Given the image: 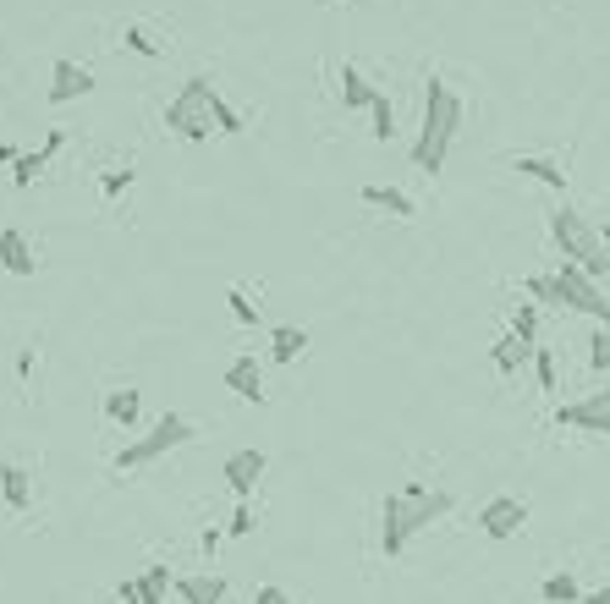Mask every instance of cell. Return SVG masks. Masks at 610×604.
<instances>
[{
	"instance_id": "6da1fadb",
	"label": "cell",
	"mask_w": 610,
	"mask_h": 604,
	"mask_svg": "<svg viewBox=\"0 0 610 604\" xmlns=\"http://www.w3.org/2000/svg\"><path fill=\"white\" fill-rule=\"evenodd\" d=\"M451 511V494L445 489H429L423 478H407L402 489L385 494V522H380V549L396 560L429 522H440Z\"/></svg>"
},
{
	"instance_id": "7a4b0ae2",
	"label": "cell",
	"mask_w": 610,
	"mask_h": 604,
	"mask_svg": "<svg viewBox=\"0 0 610 604\" xmlns=\"http://www.w3.org/2000/svg\"><path fill=\"white\" fill-rule=\"evenodd\" d=\"M456 133H462V100H456V89H451L445 78H429V94H423V127H418V144H413V166H418L423 176H434V171L445 166Z\"/></svg>"
},
{
	"instance_id": "3957f363",
	"label": "cell",
	"mask_w": 610,
	"mask_h": 604,
	"mask_svg": "<svg viewBox=\"0 0 610 604\" xmlns=\"http://www.w3.org/2000/svg\"><path fill=\"white\" fill-rule=\"evenodd\" d=\"M550 237H555V248H561V259L566 264H577V270H588L594 281H605L610 275V253H605V237H599V226L588 220V215H577V209H555L550 215Z\"/></svg>"
},
{
	"instance_id": "277c9868",
	"label": "cell",
	"mask_w": 610,
	"mask_h": 604,
	"mask_svg": "<svg viewBox=\"0 0 610 604\" xmlns=\"http://www.w3.org/2000/svg\"><path fill=\"white\" fill-rule=\"evenodd\" d=\"M210 105H215V89H210V78L199 72V78H188V83L177 89V100L166 105V127H171L182 144H210V133H215Z\"/></svg>"
},
{
	"instance_id": "5b68a950",
	"label": "cell",
	"mask_w": 610,
	"mask_h": 604,
	"mask_svg": "<svg viewBox=\"0 0 610 604\" xmlns=\"http://www.w3.org/2000/svg\"><path fill=\"white\" fill-rule=\"evenodd\" d=\"M199 429H193V418H182V412H166L144 440H133V445H122V456H116V472H138V467H149V461H160V456H171V451H182L188 440H193Z\"/></svg>"
},
{
	"instance_id": "8992f818",
	"label": "cell",
	"mask_w": 610,
	"mask_h": 604,
	"mask_svg": "<svg viewBox=\"0 0 610 604\" xmlns=\"http://www.w3.org/2000/svg\"><path fill=\"white\" fill-rule=\"evenodd\" d=\"M555 281H561V297H566V308L588 314L594 324H610V297H605V286H599L588 270H577V264H566V259H561Z\"/></svg>"
},
{
	"instance_id": "52a82bcc",
	"label": "cell",
	"mask_w": 610,
	"mask_h": 604,
	"mask_svg": "<svg viewBox=\"0 0 610 604\" xmlns=\"http://www.w3.org/2000/svg\"><path fill=\"white\" fill-rule=\"evenodd\" d=\"M522 522H528V500H517V494H495V500H484V511H478V527H484V538H517L522 533Z\"/></svg>"
},
{
	"instance_id": "ba28073f",
	"label": "cell",
	"mask_w": 610,
	"mask_h": 604,
	"mask_svg": "<svg viewBox=\"0 0 610 604\" xmlns=\"http://www.w3.org/2000/svg\"><path fill=\"white\" fill-rule=\"evenodd\" d=\"M555 423L561 429H583V434H610V385L594 390V396H583V401H566L555 412Z\"/></svg>"
},
{
	"instance_id": "9c48e42d",
	"label": "cell",
	"mask_w": 610,
	"mask_h": 604,
	"mask_svg": "<svg viewBox=\"0 0 610 604\" xmlns=\"http://www.w3.org/2000/svg\"><path fill=\"white\" fill-rule=\"evenodd\" d=\"M83 94H94V72L61 56V61L50 67V105H72V100H83Z\"/></svg>"
},
{
	"instance_id": "30bf717a",
	"label": "cell",
	"mask_w": 610,
	"mask_h": 604,
	"mask_svg": "<svg viewBox=\"0 0 610 604\" xmlns=\"http://www.w3.org/2000/svg\"><path fill=\"white\" fill-rule=\"evenodd\" d=\"M221 478L231 483V494H237V500H248V494H253V483L264 478V451H253V445H248V451H231V456H226V467H221Z\"/></svg>"
},
{
	"instance_id": "8fae6325",
	"label": "cell",
	"mask_w": 610,
	"mask_h": 604,
	"mask_svg": "<svg viewBox=\"0 0 610 604\" xmlns=\"http://www.w3.org/2000/svg\"><path fill=\"white\" fill-rule=\"evenodd\" d=\"M61 144H67V133H61V127H50L45 149H34V155H18V166H12V182H18L23 193H29V187L39 182V171H45V166H50V160L61 155Z\"/></svg>"
},
{
	"instance_id": "7c38bea8",
	"label": "cell",
	"mask_w": 610,
	"mask_h": 604,
	"mask_svg": "<svg viewBox=\"0 0 610 604\" xmlns=\"http://www.w3.org/2000/svg\"><path fill=\"white\" fill-rule=\"evenodd\" d=\"M0 264H7L12 275H34L39 270V259H34V248H29V237L18 231V226H7V231H0Z\"/></svg>"
},
{
	"instance_id": "4fadbf2b",
	"label": "cell",
	"mask_w": 610,
	"mask_h": 604,
	"mask_svg": "<svg viewBox=\"0 0 610 604\" xmlns=\"http://www.w3.org/2000/svg\"><path fill=\"white\" fill-rule=\"evenodd\" d=\"M171 588H177V599H182V604H221V599H226V577H215V571L177 577Z\"/></svg>"
},
{
	"instance_id": "5bb4252c",
	"label": "cell",
	"mask_w": 610,
	"mask_h": 604,
	"mask_svg": "<svg viewBox=\"0 0 610 604\" xmlns=\"http://www.w3.org/2000/svg\"><path fill=\"white\" fill-rule=\"evenodd\" d=\"M0 494H7L12 511H29L34 505V478L23 461H0Z\"/></svg>"
},
{
	"instance_id": "9a60e30c",
	"label": "cell",
	"mask_w": 610,
	"mask_h": 604,
	"mask_svg": "<svg viewBox=\"0 0 610 604\" xmlns=\"http://www.w3.org/2000/svg\"><path fill=\"white\" fill-rule=\"evenodd\" d=\"M226 390H231L237 401H264L259 363H253V357H231V363H226Z\"/></svg>"
},
{
	"instance_id": "2e32d148",
	"label": "cell",
	"mask_w": 610,
	"mask_h": 604,
	"mask_svg": "<svg viewBox=\"0 0 610 604\" xmlns=\"http://www.w3.org/2000/svg\"><path fill=\"white\" fill-rule=\"evenodd\" d=\"M511 171H517V176H533V182H544V187H555V193H566V171H561L555 160H544V155H511Z\"/></svg>"
},
{
	"instance_id": "e0dca14e",
	"label": "cell",
	"mask_w": 610,
	"mask_h": 604,
	"mask_svg": "<svg viewBox=\"0 0 610 604\" xmlns=\"http://www.w3.org/2000/svg\"><path fill=\"white\" fill-rule=\"evenodd\" d=\"M374 94H380V89H374V83H369V78L347 61V67H341V111H369V105H374Z\"/></svg>"
},
{
	"instance_id": "ac0fdd59",
	"label": "cell",
	"mask_w": 610,
	"mask_h": 604,
	"mask_svg": "<svg viewBox=\"0 0 610 604\" xmlns=\"http://www.w3.org/2000/svg\"><path fill=\"white\" fill-rule=\"evenodd\" d=\"M363 204H369V209H385V215H396V220H413V215H418V204H413L402 187H380V182L363 187Z\"/></svg>"
},
{
	"instance_id": "d6986e66",
	"label": "cell",
	"mask_w": 610,
	"mask_h": 604,
	"mask_svg": "<svg viewBox=\"0 0 610 604\" xmlns=\"http://www.w3.org/2000/svg\"><path fill=\"white\" fill-rule=\"evenodd\" d=\"M489 357H495V368H500V374L511 379V374H517V368H522V363L533 357V346H528V341H522L517 330H506V335L495 341V352H489Z\"/></svg>"
},
{
	"instance_id": "ffe728a7",
	"label": "cell",
	"mask_w": 610,
	"mask_h": 604,
	"mask_svg": "<svg viewBox=\"0 0 610 604\" xmlns=\"http://www.w3.org/2000/svg\"><path fill=\"white\" fill-rule=\"evenodd\" d=\"M303 346H308V330H303V324H275V330H270V357H275V363H297Z\"/></svg>"
},
{
	"instance_id": "44dd1931",
	"label": "cell",
	"mask_w": 610,
	"mask_h": 604,
	"mask_svg": "<svg viewBox=\"0 0 610 604\" xmlns=\"http://www.w3.org/2000/svg\"><path fill=\"white\" fill-rule=\"evenodd\" d=\"M539 599H544V604H583V588H577L572 571H550V577L539 582Z\"/></svg>"
},
{
	"instance_id": "7402d4cb",
	"label": "cell",
	"mask_w": 610,
	"mask_h": 604,
	"mask_svg": "<svg viewBox=\"0 0 610 604\" xmlns=\"http://www.w3.org/2000/svg\"><path fill=\"white\" fill-rule=\"evenodd\" d=\"M133 582H138V604H166V588H171L177 577H171L166 566H144Z\"/></svg>"
},
{
	"instance_id": "603a6c76",
	"label": "cell",
	"mask_w": 610,
	"mask_h": 604,
	"mask_svg": "<svg viewBox=\"0 0 610 604\" xmlns=\"http://www.w3.org/2000/svg\"><path fill=\"white\" fill-rule=\"evenodd\" d=\"M138 407H144V396H138V390H111V396H105V418H111V423H122V429H133V423H138Z\"/></svg>"
},
{
	"instance_id": "cb8c5ba5",
	"label": "cell",
	"mask_w": 610,
	"mask_h": 604,
	"mask_svg": "<svg viewBox=\"0 0 610 604\" xmlns=\"http://www.w3.org/2000/svg\"><path fill=\"white\" fill-rule=\"evenodd\" d=\"M127 187H133V166H105V171H100V193H105V204H116Z\"/></svg>"
},
{
	"instance_id": "d4e9b609",
	"label": "cell",
	"mask_w": 610,
	"mask_h": 604,
	"mask_svg": "<svg viewBox=\"0 0 610 604\" xmlns=\"http://www.w3.org/2000/svg\"><path fill=\"white\" fill-rule=\"evenodd\" d=\"M588 368L610 374V324H594V335H588Z\"/></svg>"
},
{
	"instance_id": "484cf974",
	"label": "cell",
	"mask_w": 610,
	"mask_h": 604,
	"mask_svg": "<svg viewBox=\"0 0 610 604\" xmlns=\"http://www.w3.org/2000/svg\"><path fill=\"white\" fill-rule=\"evenodd\" d=\"M369 116H374V138L385 144V138L396 133V111H391V100H385V89L374 94V105H369Z\"/></svg>"
},
{
	"instance_id": "4316f807",
	"label": "cell",
	"mask_w": 610,
	"mask_h": 604,
	"mask_svg": "<svg viewBox=\"0 0 610 604\" xmlns=\"http://www.w3.org/2000/svg\"><path fill=\"white\" fill-rule=\"evenodd\" d=\"M528 297H533V303H555V308H566V297H561V281H555V275H528Z\"/></svg>"
},
{
	"instance_id": "83f0119b",
	"label": "cell",
	"mask_w": 610,
	"mask_h": 604,
	"mask_svg": "<svg viewBox=\"0 0 610 604\" xmlns=\"http://www.w3.org/2000/svg\"><path fill=\"white\" fill-rule=\"evenodd\" d=\"M226 308H231V319H237V324H259V303H253L242 286H231V292H226Z\"/></svg>"
},
{
	"instance_id": "f1b7e54d",
	"label": "cell",
	"mask_w": 610,
	"mask_h": 604,
	"mask_svg": "<svg viewBox=\"0 0 610 604\" xmlns=\"http://www.w3.org/2000/svg\"><path fill=\"white\" fill-rule=\"evenodd\" d=\"M511 330L533 346L539 341V303H517V314H511Z\"/></svg>"
},
{
	"instance_id": "f546056e",
	"label": "cell",
	"mask_w": 610,
	"mask_h": 604,
	"mask_svg": "<svg viewBox=\"0 0 610 604\" xmlns=\"http://www.w3.org/2000/svg\"><path fill=\"white\" fill-rule=\"evenodd\" d=\"M122 45H127L133 56H149V61L160 56V39H155L149 29H122Z\"/></svg>"
},
{
	"instance_id": "4dcf8cb0",
	"label": "cell",
	"mask_w": 610,
	"mask_h": 604,
	"mask_svg": "<svg viewBox=\"0 0 610 604\" xmlns=\"http://www.w3.org/2000/svg\"><path fill=\"white\" fill-rule=\"evenodd\" d=\"M210 116H215V133H226V138H237V133H242V116H237V111H231V105H226L221 94H215Z\"/></svg>"
},
{
	"instance_id": "1f68e13d",
	"label": "cell",
	"mask_w": 610,
	"mask_h": 604,
	"mask_svg": "<svg viewBox=\"0 0 610 604\" xmlns=\"http://www.w3.org/2000/svg\"><path fill=\"white\" fill-rule=\"evenodd\" d=\"M533 374H539V390H555V357H550V346H533Z\"/></svg>"
},
{
	"instance_id": "d6a6232c",
	"label": "cell",
	"mask_w": 610,
	"mask_h": 604,
	"mask_svg": "<svg viewBox=\"0 0 610 604\" xmlns=\"http://www.w3.org/2000/svg\"><path fill=\"white\" fill-rule=\"evenodd\" d=\"M226 533H231V538H248V533H253V505H248V500H237V511H231Z\"/></svg>"
},
{
	"instance_id": "836d02e7",
	"label": "cell",
	"mask_w": 610,
	"mask_h": 604,
	"mask_svg": "<svg viewBox=\"0 0 610 604\" xmlns=\"http://www.w3.org/2000/svg\"><path fill=\"white\" fill-rule=\"evenodd\" d=\"M253 604H297V599H292L286 588H275V582H264V588L253 593Z\"/></svg>"
},
{
	"instance_id": "e575fe53",
	"label": "cell",
	"mask_w": 610,
	"mask_h": 604,
	"mask_svg": "<svg viewBox=\"0 0 610 604\" xmlns=\"http://www.w3.org/2000/svg\"><path fill=\"white\" fill-rule=\"evenodd\" d=\"M116 599H122V604H138V582H133V577H122V588H116Z\"/></svg>"
},
{
	"instance_id": "d590c367",
	"label": "cell",
	"mask_w": 610,
	"mask_h": 604,
	"mask_svg": "<svg viewBox=\"0 0 610 604\" xmlns=\"http://www.w3.org/2000/svg\"><path fill=\"white\" fill-rule=\"evenodd\" d=\"M583 604H610V588H599V593H583Z\"/></svg>"
},
{
	"instance_id": "8d00e7d4",
	"label": "cell",
	"mask_w": 610,
	"mask_h": 604,
	"mask_svg": "<svg viewBox=\"0 0 610 604\" xmlns=\"http://www.w3.org/2000/svg\"><path fill=\"white\" fill-rule=\"evenodd\" d=\"M0 166H18V149H12V144H0Z\"/></svg>"
},
{
	"instance_id": "74e56055",
	"label": "cell",
	"mask_w": 610,
	"mask_h": 604,
	"mask_svg": "<svg viewBox=\"0 0 610 604\" xmlns=\"http://www.w3.org/2000/svg\"><path fill=\"white\" fill-rule=\"evenodd\" d=\"M599 237H605V253H610V226H605V231H599Z\"/></svg>"
}]
</instances>
